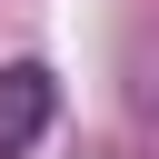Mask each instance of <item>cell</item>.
Listing matches in <instances>:
<instances>
[{
    "label": "cell",
    "mask_w": 159,
    "mask_h": 159,
    "mask_svg": "<svg viewBox=\"0 0 159 159\" xmlns=\"http://www.w3.org/2000/svg\"><path fill=\"white\" fill-rule=\"evenodd\" d=\"M50 109H60L50 70H40V60H0V159H20V149L50 129Z\"/></svg>",
    "instance_id": "1"
}]
</instances>
